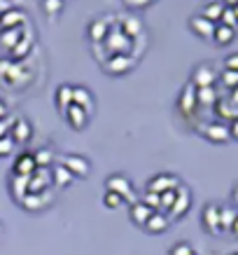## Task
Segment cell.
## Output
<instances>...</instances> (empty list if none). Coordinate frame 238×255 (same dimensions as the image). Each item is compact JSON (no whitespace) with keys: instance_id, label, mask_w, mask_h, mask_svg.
Returning a JSON list of instances; mask_svg holds the SVG:
<instances>
[{"instance_id":"1","label":"cell","mask_w":238,"mask_h":255,"mask_svg":"<svg viewBox=\"0 0 238 255\" xmlns=\"http://www.w3.org/2000/svg\"><path fill=\"white\" fill-rule=\"evenodd\" d=\"M103 49H105V54L108 56H119V54H131V49H133V40L126 38L119 28V23H115L112 28L108 31L105 40H103Z\"/></svg>"},{"instance_id":"2","label":"cell","mask_w":238,"mask_h":255,"mask_svg":"<svg viewBox=\"0 0 238 255\" xmlns=\"http://www.w3.org/2000/svg\"><path fill=\"white\" fill-rule=\"evenodd\" d=\"M105 192L119 194L124 201H129V206L138 201V194L133 192V185H131V180H129L126 176H122V173H112V176L105 178Z\"/></svg>"},{"instance_id":"3","label":"cell","mask_w":238,"mask_h":255,"mask_svg":"<svg viewBox=\"0 0 238 255\" xmlns=\"http://www.w3.org/2000/svg\"><path fill=\"white\" fill-rule=\"evenodd\" d=\"M115 19L117 16H96V19H91L89 21V28H86V33H89V40H91L93 45H103V40H105V35H108V31L115 26Z\"/></svg>"},{"instance_id":"4","label":"cell","mask_w":238,"mask_h":255,"mask_svg":"<svg viewBox=\"0 0 238 255\" xmlns=\"http://www.w3.org/2000/svg\"><path fill=\"white\" fill-rule=\"evenodd\" d=\"M192 206V192H189V187H184L182 183L175 187V201H173V206L168 211V220H177V218H182L187 211Z\"/></svg>"},{"instance_id":"5","label":"cell","mask_w":238,"mask_h":255,"mask_svg":"<svg viewBox=\"0 0 238 255\" xmlns=\"http://www.w3.org/2000/svg\"><path fill=\"white\" fill-rule=\"evenodd\" d=\"M138 63V56L133 54H119V56H110L103 61V68L108 70L110 75H124L126 70H131Z\"/></svg>"},{"instance_id":"6","label":"cell","mask_w":238,"mask_h":255,"mask_svg":"<svg viewBox=\"0 0 238 255\" xmlns=\"http://www.w3.org/2000/svg\"><path fill=\"white\" fill-rule=\"evenodd\" d=\"M59 164H63V166L73 173V178H86L89 176V171H91L89 159L82 157V155H61Z\"/></svg>"},{"instance_id":"7","label":"cell","mask_w":238,"mask_h":255,"mask_svg":"<svg viewBox=\"0 0 238 255\" xmlns=\"http://www.w3.org/2000/svg\"><path fill=\"white\" fill-rule=\"evenodd\" d=\"M180 185V178L173 176V173H157L147 180V192H154V194H161L166 190H175Z\"/></svg>"},{"instance_id":"8","label":"cell","mask_w":238,"mask_h":255,"mask_svg":"<svg viewBox=\"0 0 238 255\" xmlns=\"http://www.w3.org/2000/svg\"><path fill=\"white\" fill-rule=\"evenodd\" d=\"M49 187H52V171L45 169V166H38L28 176V192L40 194V192H45V190H49Z\"/></svg>"},{"instance_id":"9","label":"cell","mask_w":238,"mask_h":255,"mask_svg":"<svg viewBox=\"0 0 238 255\" xmlns=\"http://www.w3.org/2000/svg\"><path fill=\"white\" fill-rule=\"evenodd\" d=\"M9 136L14 140V145H26L33 136V127L26 117H16L12 122V129H9Z\"/></svg>"},{"instance_id":"10","label":"cell","mask_w":238,"mask_h":255,"mask_svg":"<svg viewBox=\"0 0 238 255\" xmlns=\"http://www.w3.org/2000/svg\"><path fill=\"white\" fill-rule=\"evenodd\" d=\"M217 82V73L213 66H208V63H203V66H196L192 73V85L196 87V89H201V87H215Z\"/></svg>"},{"instance_id":"11","label":"cell","mask_w":238,"mask_h":255,"mask_svg":"<svg viewBox=\"0 0 238 255\" xmlns=\"http://www.w3.org/2000/svg\"><path fill=\"white\" fill-rule=\"evenodd\" d=\"M26 12L16 7H9L5 12H0V31H7V28H21L26 26Z\"/></svg>"},{"instance_id":"12","label":"cell","mask_w":238,"mask_h":255,"mask_svg":"<svg viewBox=\"0 0 238 255\" xmlns=\"http://www.w3.org/2000/svg\"><path fill=\"white\" fill-rule=\"evenodd\" d=\"M201 133H203L210 143H227V140L231 138L229 127H227L224 122H210V124H206V127H201Z\"/></svg>"},{"instance_id":"13","label":"cell","mask_w":238,"mask_h":255,"mask_svg":"<svg viewBox=\"0 0 238 255\" xmlns=\"http://www.w3.org/2000/svg\"><path fill=\"white\" fill-rule=\"evenodd\" d=\"M177 108H180V113H182L184 117L194 115V110H196V87H194L192 82L184 85L182 94H180V99H177Z\"/></svg>"},{"instance_id":"14","label":"cell","mask_w":238,"mask_h":255,"mask_svg":"<svg viewBox=\"0 0 238 255\" xmlns=\"http://www.w3.org/2000/svg\"><path fill=\"white\" fill-rule=\"evenodd\" d=\"M201 223L210 234H222L220 232V206L217 204H206V209L201 213Z\"/></svg>"},{"instance_id":"15","label":"cell","mask_w":238,"mask_h":255,"mask_svg":"<svg viewBox=\"0 0 238 255\" xmlns=\"http://www.w3.org/2000/svg\"><path fill=\"white\" fill-rule=\"evenodd\" d=\"M73 106L82 108L86 115H91L93 113V96H91V92H89L86 87H82V85L73 87Z\"/></svg>"},{"instance_id":"16","label":"cell","mask_w":238,"mask_h":255,"mask_svg":"<svg viewBox=\"0 0 238 255\" xmlns=\"http://www.w3.org/2000/svg\"><path fill=\"white\" fill-rule=\"evenodd\" d=\"M189 28H192L194 35H199V38L203 40H213V33H215V23L208 21V19H203L201 14L192 16L189 19Z\"/></svg>"},{"instance_id":"17","label":"cell","mask_w":238,"mask_h":255,"mask_svg":"<svg viewBox=\"0 0 238 255\" xmlns=\"http://www.w3.org/2000/svg\"><path fill=\"white\" fill-rule=\"evenodd\" d=\"M12 176H31L33 171L38 169V164H35V157L33 152H21V155L14 159V166H12Z\"/></svg>"},{"instance_id":"18","label":"cell","mask_w":238,"mask_h":255,"mask_svg":"<svg viewBox=\"0 0 238 255\" xmlns=\"http://www.w3.org/2000/svg\"><path fill=\"white\" fill-rule=\"evenodd\" d=\"M63 117H66V122H68L70 129H75V131H82L86 127V122H89V115H86L82 108H77V106H70V108L63 113Z\"/></svg>"},{"instance_id":"19","label":"cell","mask_w":238,"mask_h":255,"mask_svg":"<svg viewBox=\"0 0 238 255\" xmlns=\"http://www.w3.org/2000/svg\"><path fill=\"white\" fill-rule=\"evenodd\" d=\"M23 209L26 211H40V209H45L47 204H49V190H45V192H40V194H23V199L19 201Z\"/></svg>"},{"instance_id":"20","label":"cell","mask_w":238,"mask_h":255,"mask_svg":"<svg viewBox=\"0 0 238 255\" xmlns=\"http://www.w3.org/2000/svg\"><path fill=\"white\" fill-rule=\"evenodd\" d=\"M154 211L150 209V206H145L143 201H136V204H131L129 206V218L133 220V225H138V227H145V223L150 220V216H152Z\"/></svg>"},{"instance_id":"21","label":"cell","mask_w":238,"mask_h":255,"mask_svg":"<svg viewBox=\"0 0 238 255\" xmlns=\"http://www.w3.org/2000/svg\"><path fill=\"white\" fill-rule=\"evenodd\" d=\"M168 227H170V220L166 213H161V211H154L152 216H150V220L145 223V230L150 234H161V232H166Z\"/></svg>"},{"instance_id":"22","label":"cell","mask_w":238,"mask_h":255,"mask_svg":"<svg viewBox=\"0 0 238 255\" xmlns=\"http://www.w3.org/2000/svg\"><path fill=\"white\" fill-rule=\"evenodd\" d=\"M31 47H33V38H31V33L23 28V35H21V40L16 42L12 49H9L7 54L14 59V61H21V59H26L28 56V52H31Z\"/></svg>"},{"instance_id":"23","label":"cell","mask_w":238,"mask_h":255,"mask_svg":"<svg viewBox=\"0 0 238 255\" xmlns=\"http://www.w3.org/2000/svg\"><path fill=\"white\" fill-rule=\"evenodd\" d=\"M49 171H52V183H54V187H68L75 178H73V173H70L63 164H52L49 166Z\"/></svg>"},{"instance_id":"24","label":"cell","mask_w":238,"mask_h":255,"mask_svg":"<svg viewBox=\"0 0 238 255\" xmlns=\"http://www.w3.org/2000/svg\"><path fill=\"white\" fill-rule=\"evenodd\" d=\"M23 28H26V26H21V28H7V31H0V49H2V52H9V49L21 40Z\"/></svg>"},{"instance_id":"25","label":"cell","mask_w":238,"mask_h":255,"mask_svg":"<svg viewBox=\"0 0 238 255\" xmlns=\"http://www.w3.org/2000/svg\"><path fill=\"white\" fill-rule=\"evenodd\" d=\"M119 28H122V33L126 35V38L136 40L140 33H143V21H140L138 16H126V19L119 21Z\"/></svg>"},{"instance_id":"26","label":"cell","mask_w":238,"mask_h":255,"mask_svg":"<svg viewBox=\"0 0 238 255\" xmlns=\"http://www.w3.org/2000/svg\"><path fill=\"white\" fill-rule=\"evenodd\" d=\"M54 99H56V108H59V113L63 115V113L73 106V87H70V85H61L59 89H56Z\"/></svg>"},{"instance_id":"27","label":"cell","mask_w":238,"mask_h":255,"mask_svg":"<svg viewBox=\"0 0 238 255\" xmlns=\"http://www.w3.org/2000/svg\"><path fill=\"white\" fill-rule=\"evenodd\" d=\"M236 218H238L236 206H220V232H231Z\"/></svg>"},{"instance_id":"28","label":"cell","mask_w":238,"mask_h":255,"mask_svg":"<svg viewBox=\"0 0 238 255\" xmlns=\"http://www.w3.org/2000/svg\"><path fill=\"white\" fill-rule=\"evenodd\" d=\"M217 103V92L215 87H201L196 89V106H203V108H213Z\"/></svg>"},{"instance_id":"29","label":"cell","mask_w":238,"mask_h":255,"mask_svg":"<svg viewBox=\"0 0 238 255\" xmlns=\"http://www.w3.org/2000/svg\"><path fill=\"white\" fill-rule=\"evenodd\" d=\"M234 38H236V31H234V28H229V26H222V23H215V33H213V40H215L220 47L231 45V42H234Z\"/></svg>"},{"instance_id":"30","label":"cell","mask_w":238,"mask_h":255,"mask_svg":"<svg viewBox=\"0 0 238 255\" xmlns=\"http://www.w3.org/2000/svg\"><path fill=\"white\" fill-rule=\"evenodd\" d=\"M9 185H12V197L16 201H21L23 194H28V176H12Z\"/></svg>"},{"instance_id":"31","label":"cell","mask_w":238,"mask_h":255,"mask_svg":"<svg viewBox=\"0 0 238 255\" xmlns=\"http://www.w3.org/2000/svg\"><path fill=\"white\" fill-rule=\"evenodd\" d=\"M213 108H215V115L220 117V120H236L238 117L236 108L229 103V99H217V103Z\"/></svg>"},{"instance_id":"32","label":"cell","mask_w":238,"mask_h":255,"mask_svg":"<svg viewBox=\"0 0 238 255\" xmlns=\"http://www.w3.org/2000/svg\"><path fill=\"white\" fill-rule=\"evenodd\" d=\"M224 7H227L224 2H217V0H213V2H208L206 7H203L201 16H203V19H208V21H213V23H220V16H222Z\"/></svg>"},{"instance_id":"33","label":"cell","mask_w":238,"mask_h":255,"mask_svg":"<svg viewBox=\"0 0 238 255\" xmlns=\"http://www.w3.org/2000/svg\"><path fill=\"white\" fill-rule=\"evenodd\" d=\"M33 157H35V164H38V166H45V169H49V166L54 164V152H52V150H47V147L35 150Z\"/></svg>"},{"instance_id":"34","label":"cell","mask_w":238,"mask_h":255,"mask_svg":"<svg viewBox=\"0 0 238 255\" xmlns=\"http://www.w3.org/2000/svg\"><path fill=\"white\" fill-rule=\"evenodd\" d=\"M217 78L222 80V85L227 87V89H236L238 87V73L236 70H222V75H217Z\"/></svg>"},{"instance_id":"35","label":"cell","mask_w":238,"mask_h":255,"mask_svg":"<svg viewBox=\"0 0 238 255\" xmlns=\"http://www.w3.org/2000/svg\"><path fill=\"white\" fill-rule=\"evenodd\" d=\"M173 201H175V190H166V192L159 194V211H166L168 213L170 206H173Z\"/></svg>"},{"instance_id":"36","label":"cell","mask_w":238,"mask_h":255,"mask_svg":"<svg viewBox=\"0 0 238 255\" xmlns=\"http://www.w3.org/2000/svg\"><path fill=\"white\" fill-rule=\"evenodd\" d=\"M42 7H45V12L49 16H56V14H61L63 0H42Z\"/></svg>"},{"instance_id":"37","label":"cell","mask_w":238,"mask_h":255,"mask_svg":"<svg viewBox=\"0 0 238 255\" xmlns=\"http://www.w3.org/2000/svg\"><path fill=\"white\" fill-rule=\"evenodd\" d=\"M220 23H222V26H229V28H234V31H236L238 23H236V14H234V7H224L222 16H220Z\"/></svg>"},{"instance_id":"38","label":"cell","mask_w":238,"mask_h":255,"mask_svg":"<svg viewBox=\"0 0 238 255\" xmlns=\"http://www.w3.org/2000/svg\"><path fill=\"white\" fill-rule=\"evenodd\" d=\"M170 255H196V251L187 241H177L175 246L170 248Z\"/></svg>"},{"instance_id":"39","label":"cell","mask_w":238,"mask_h":255,"mask_svg":"<svg viewBox=\"0 0 238 255\" xmlns=\"http://www.w3.org/2000/svg\"><path fill=\"white\" fill-rule=\"evenodd\" d=\"M103 204H105L108 209H117V206H122L124 204V199L119 197V194H115V192H105L103 194Z\"/></svg>"},{"instance_id":"40","label":"cell","mask_w":238,"mask_h":255,"mask_svg":"<svg viewBox=\"0 0 238 255\" xmlns=\"http://www.w3.org/2000/svg\"><path fill=\"white\" fill-rule=\"evenodd\" d=\"M14 140H12V136H5V138H0V157H7L14 152Z\"/></svg>"},{"instance_id":"41","label":"cell","mask_w":238,"mask_h":255,"mask_svg":"<svg viewBox=\"0 0 238 255\" xmlns=\"http://www.w3.org/2000/svg\"><path fill=\"white\" fill-rule=\"evenodd\" d=\"M143 204H145V206H150V209L152 211H159V194H154V192H143Z\"/></svg>"},{"instance_id":"42","label":"cell","mask_w":238,"mask_h":255,"mask_svg":"<svg viewBox=\"0 0 238 255\" xmlns=\"http://www.w3.org/2000/svg\"><path fill=\"white\" fill-rule=\"evenodd\" d=\"M124 5L131 9H143L147 5H152V0H124Z\"/></svg>"},{"instance_id":"43","label":"cell","mask_w":238,"mask_h":255,"mask_svg":"<svg viewBox=\"0 0 238 255\" xmlns=\"http://www.w3.org/2000/svg\"><path fill=\"white\" fill-rule=\"evenodd\" d=\"M12 122H14V120H9V117H5V120H0V138H5V136H9Z\"/></svg>"},{"instance_id":"44","label":"cell","mask_w":238,"mask_h":255,"mask_svg":"<svg viewBox=\"0 0 238 255\" xmlns=\"http://www.w3.org/2000/svg\"><path fill=\"white\" fill-rule=\"evenodd\" d=\"M224 68H227V70H236V73H238V54L227 56V61H224Z\"/></svg>"},{"instance_id":"45","label":"cell","mask_w":238,"mask_h":255,"mask_svg":"<svg viewBox=\"0 0 238 255\" xmlns=\"http://www.w3.org/2000/svg\"><path fill=\"white\" fill-rule=\"evenodd\" d=\"M229 133H231V138H238V117H236V120H231Z\"/></svg>"},{"instance_id":"46","label":"cell","mask_w":238,"mask_h":255,"mask_svg":"<svg viewBox=\"0 0 238 255\" xmlns=\"http://www.w3.org/2000/svg\"><path fill=\"white\" fill-rule=\"evenodd\" d=\"M229 103H231V106H234V108H238V87H236V89H231Z\"/></svg>"},{"instance_id":"47","label":"cell","mask_w":238,"mask_h":255,"mask_svg":"<svg viewBox=\"0 0 238 255\" xmlns=\"http://www.w3.org/2000/svg\"><path fill=\"white\" fill-rule=\"evenodd\" d=\"M7 117V108H5V103L0 101V120H5Z\"/></svg>"},{"instance_id":"48","label":"cell","mask_w":238,"mask_h":255,"mask_svg":"<svg viewBox=\"0 0 238 255\" xmlns=\"http://www.w3.org/2000/svg\"><path fill=\"white\" fill-rule=\"evenodd\" d=\"M231 201H234V204H236V209H238V185L234 187V194H231Z\"/></svg>"},{"instance_id":"49","label":"cell","mask_w":238,"mask_h":255,"mask_svg":"<svg viewBox=\"0 0 238 255\" xmlns=\"http://www.w3.org/2000/svg\"><path fill=\"white\" fill-rule=\"evenodd\" d=\"M224 5H227V7H236L238 0H224Z\"/></svg>"},{"instance_id":"50","label":"cell","mask_w":238,"mask_h":255,"mask_svg":"<svg viewBox=\"0 0 238 255\" xmlns=\"http://www.w3.org/2000/svg\"><path fill=\"white\" fill-rule=\"evenodd\" d=\"M231 234H234V237H238V218H236V223H234V227H231Z\"/></svg>"},{"instance_id":"51","label":"cell","mask_w":238,"mask_h":255,"mask_svg":"<svg viewBox=\"0 0 238 255\" xmlns=\"http://www.w3.org/2000/svg\"><path fill=\"white\" fill-rule=\"evenodd\" d=\"M234 14H236V23H238V5L234 7Z\"/></svg>"},{"instance_id":"52","label":"cell","mask_w":238,"mask_h":255,"mask_svg":"<svg viewBox=\"0 0 238 255\" xmlns=\"http://www.w3.org/2000/svg\"><path fill=\"white\" fill-rule=\"evenodd\" d=\"M0 232H2V223H0Z\"/></svg>"},{"instance_id":"53","label":"cell","mask_w":238,"mask_h":255,"mask_svg":"<svg viewBox=\"0 0 238 255\" xmlns=\"http://www.w3.org/2000/svg\"><path fill=\"white\" fill-rule=\"evenodd\" d=\"M2 2H5V0H0V5H2Z\"/></svg>"},{"instance_id":"54","label":"cell","mask_w":238,"mask_h":255,"mask_svg":"<svg viewBox=\"0 0 238 255\" xmlns=\"http://www.w3.org/2000/svg\"><path fill=\"white\" fill-rule=\"evenodd\" d=\"M234 255H238V253H234Z\"/></svg>"}]
</instances>
